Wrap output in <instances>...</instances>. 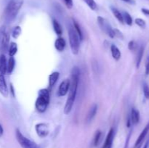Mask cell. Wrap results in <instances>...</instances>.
Listing matches in <instances>:
<instances>
[{
  "label": "cell",
  "mask_w": 149,
  "mask_h": 148,
  "mask_svg": "<svg viewBox=\"0 0 149 148\" xmlns=\"http://www.w3.org/2000/svg\"><path fill=\"white\" fill-rule=\"evenodd\" d=\"M10 91H11V94L13 97H15V91H14V88H13V84H10Z\"/></svg>",
  "instance_id": "36"
},
{
  "label": "cell",
  "mask_w": 149,
  "mask_h": 148,
  "mask_svg": "<svg viewBox=\"0 0 149 148\" xmlns=\"http://www.w3.org/2000/svg\"><path fill=\"white\" fill-rule=\"evenodd\" d=\"M102 131L100 130H97L96 131L95 134L94 136V140H93V143H94V146H97L99 145V144L101 142V139H102Z\"/></svg>",
  "instance_id": "25"
},
{
  "label": "cell",
  "mask_w": 149,
  "mask_h": 148,
  "mask_svg": "<svg viewBox=\"0 0 149 148\" xmlns=\"http://www.w3.org/2000/svg\"><path fill=\"white\" fill-rule=\"evenodd\" d=\"M15 136L19 145L22 148H39V146L36 142L26 138L17 129L15 130Z\"/></svg>",
  "instance_id": "5"
},
{
  "label": "cell",
  "mask_w": 149,
  "mask_h": 148,
  "mask_svg": "<svg viewBox=\"0 0 149 148\" xmlns=\"http://www.w3.org/2000/svg\"><path fill=\"white\" fill-rule=\"evenodd\" d=\"M148 131H149V122L148 123V124L146 126V127L144 128L143 130L142 131V132H141V134L139 135L138 139H137L136 142H135V148L138 147V146H141V145H142L144 139L146 138V135L148 134Z\"/></svg>",
  "instance_id": "12"
},
{
  "label": "cell",
  "mask_w": 149,
  "mask_h": 148,
  "mask_svg": "<svg viewBox=\"0 0 149 148\" xmlns=\"http://www.w3.org/2000/svg\"><path fill=\"white\" fill-rule=\"evenodd\" d=\"M15 65V59L14 57H10L7 62V73L8 74H11L13 72Z\"/></svg>",
  "instance_id": "20"
},
{
  "label": "cell",
  "mask_w": 149,
  "mask_h": 148,
  "mask_svg": "<svg viewBox=\"0 0 149 148\" xmlns=\"http://www.w3.org/2000/svg\"><path fill=\"white\" fill-rule=\"evenodd\" d=\"M68 39H69L71 52L74 55H78L80 47V39L74 28H73L71 26H70L68 28Z\"/></svg>",
  "instance_id": "4"
},
{
  "label": "cell",
  "mask_w": 149,
  "mask_h": 148,
  "mask_svg": "<svg viewBox=\"0 0 149 148\" xmlns=\"http://www.w3.org/2000/svg\"><path fill=\"white\" fill-rule=\"evenodd\" d=\"M17 52V44L15 42H10L8 48V54L10 57H14Z\"/></svg>",
  "instance_id": "22"
},
{
  "label": "cell",
  "mask_w": 149,
  "mask_h": 148,
  "mask_svg": "<svg viewBox=\"0 0 149 148\" xmlns=\"http://www.w3.org/2000/svg\"><path fill=\"white\" fill-rule=\"evenodd\" d=\"M10 46V34L7 32H4L1 37V50L2 52H7Z\"/></svg>",
  "instance_id": "11"
},
{
  "label": "cell",
  "mask_w": 149,
  "mask_h": 148,
  "mask_svg": "<svg viewBox=\"0 0 149 148\" xmlns=\"http://www.w3.org/2000/svg\"><path fill=\"white\" fill-rule=\"evenodd\" d=\"M64 3H65V6L67 7V8L71 9L74 6V3H73V0H63Z\"/></svg>",
  "instance_id": "34"
},
{
  "label": "cell",
  "mask_w": 149,
  "mask_h": 148,
  "mask_svg": "<svg viewBox=\"0 0 149 148\" xmlns=\"http://www.w3.org/2000/svg\"><path fill=\"white\" fill-rule=\"evenodd\" d=\"M141 146H138V147H136V148H141Z\"/></svg>",
  "instance_id": "39"
},
{
  "label": "cell",
  "mask_w": 149,
  "mask_h": 148,
  "mask_svg": "<svg viewBox=\"0 0 149 148\" xmlns=\"http://www.w3.org/2000/svg\"><path fill=\"white\" fill-rule=\"evenodd\" d=\"M137 48V44L135 41H130L128 43V49L131 51H135Z\"/></svg>",
  "instance_id": "31"
},
{
  "label": "cell",
  "mask_w": 149,
  "mask_h": 148,
  "mask_svg": "<svg viewBox=\"0 0 149 148\" xmlns=\"http://www.w3.org/2000/svg\"><path fill=\"white\" fill-rule=\"evenodd\" d=\"M35 130L38 136L41 138H45L49 134V126L47 123H39L35 126Z\"/></svg>",
  "instance_id": "7"
},
{
  "label": "cell",
  "mask_w": 149,
  "mask_h": 148,
  "mask_svg": "<svg viewBox=\"0 0 149 148\" xmlns=\"http://www.w3.org/2000/svg\"><path fill=\"white\" fill-rule=\"evenodd\" d=\"M97 111V105L96 104H94L90 109L89 110L88 113L87 115V118H86V122L87 123H90L93 120V119L94 118V117L95 116L96 113Z\"/></svg>",
  "instance_id": "16"
},
{
  "label": "cell",
  "mask_w": 149,
  "mask_h": 148,
  "mask_svg": "<svg viewBox=\"0 0 149 148\" xmlns=\"http://www.w3.org/2000/svg\"><path fill=\"white\" fill-rule=\"evenodd\" d=\"M122 15H123L124 23H125L127 25H128L130 26H132V23H133V20H132V17L130 15V13H128L127 12H124L122 13Z\"/></svg>",
  "instance_id": "24"
},
{
  "label": "cell",
  "mask_w": 149,
  "mask_h": 148,
  "mask_svg": "<svg viewBox=\"0 0 149 148\" xmlns=\"http://www.w3.org/2000/svg\"><path fill=\"white\" fill-rule=\"evenodd\" d=\"M79 69L77 67H74L71 71L70 88L68 90V98H67L66 102H65V107H64V113L65 115H68L71 113L73 106H74L76 97H77L79 82Z\"/></svg>",
  "instance_id": "1"
},
{
  "label": "cell",
  "mask_w": 149,
  "mask_h": 148,
  "mask_svg": "<svg viewBox=\"0 0 149 148\" xmlns=\"http://www.w3.org/2000/svg\"><path fill=\"white\" fill-rule=\"evenodd\" d=\"M143 89V94L144 96H145L146 99L149 100V86L148 84L144 83Z\"/></svg>",
  "instance_id": "30"
},
{
  "label": "cell",
  "mask_w": 149,
  "mask_h": 148,
  "mask_svg": "<svg viewBox=\"0 0 149 148\" xmlns=\"http://www.w3.org/2000/svg\"><path fill=\"white\" fill-rule=\"evenodd\" d=\"M113 138H114V130H113V128H111L109 131V133H108L106 140H105L104 145H103L102 148H112Z\"/></svg>",
  "instance_id": "9"
},
{
  "label": "cell",
  "mask_w": 149,
  "mask_h": 148,
  "mask_svg": "<svg viewBox=\"0 0 149 148\" xmlns=\"http://www.w3.org/2000/svg\"><path fill=\"white\" fill-rule=\"evenodd\" d=\"M50 101V94L47 89H42L38 92V97L35 103V107L39 113H45L47 109Z\"/></svg>",
  "instance_id": "2"
},
{
  "label": "cell",
  "mask_w": 149,
  "mask_h": 148,
  "mask_svg": "<svg viewBox=\"0 0 149 148\" xmlns=\"http://www.w3.org/2000/svg\"><path fill=\"white\" fill-rule=\"evenodd\" d=\"M3 133H4V129H3L2 126H1V125L0 124V137H1V136H2Z\"/></svg>",
  "instance_id": "37"
},
{
  "label": "cell",
  "mask_w": 149,
  "mask_h": 148,
  "mask_svg": "<svg viewBox=\"0 0 149 148\" xmlns=\"http://www.w3.org/2000/svg\"><path fill=\"white\" fill-rule=\"evenodd\" d=\"M145 73L146 75H149V56L146 57L145 64Z\"/></svg>",
  "instance_id": "33"
},
{
  "label": "cell",
  "mask_w": 149,
  "mask_h": 148,
  "mask_svg": "<svg viewBox=\"0 0 149 148\" xmlns=\"http://www.w3.org/2000/svg\"><path fill=\"white\" fill-rule=\"evenodd\" d=\"M59 77H60L59 72L55 71V72L52 73L49 75V86L52 87L53 86H55V84L57 83Z\"/></svg>",
  "instance_id": "18"
},
{
  "label": "cell",
  "mask_w": 149,
  "mask_h": 148,
  "mask_svg": "<svg viewBox=\"0 0 149 148\" xmlns=\"http://www.w3.org/2000/svg\"><path fill=\"white\" fill-rule=\"evenodd\" d=\"M0 93L5 98H7L9 95L8 87L4 78V75H0Z\"/></svg>",
  "instance_id": "10"
},
{
  "label": "cell",
  "mask_w": 149,
  "mask_h": 148,
  "mask_svg": "<svg viewBox=\"0 0 149 148\" xmlns=\"http://www.w3.org/2000/svg\"><path fill=\"white\" fill-rule=\"evenodd\" d=\"M84 1L92 10H95L97 9V6L95 0H84Z\"/></svg>",
  "instance_id": "28"
},
{
  "label": "cell",
  "mask_w": 149,
  "mask_h": 148,
  "mask_svg": "<svg viewBox=\"0 0 149 148\" xmlns=\"http://www.w3.org/2000/svg\"><path fill=\"white\" fill-rule=\"evenodd\" d=\"M97 23H98L99 26L101 28V30H103L104 33H106L109 37L111 38H115L114 37V32H113V28L111 27V26L110 25V23H109L106 19L103 18V17L98 16L97 18Z\"/></svg>",
  "instance_id": "6"
},
{
  "label": "cell",
  "mask_w": 149,
  "mask_h": 148,
  "mask_svg": "<svg viewBox=\"0 0 149 148\" xmlns=\"http://www.w3.org/2000/svg\"><path fill=\"white\" fill-rule=\"evenodd\" d=\"M143 54H144V46H141L140 47V49H138V55H137V58H136V68H139L140 65L141 63V61H142L143 57Z\"/></svg>",
  "instance_id": "23"
},
{
  "label": "cell",
  "mask_w": 149,
  "mask_h": 148,
  "mask_svg": "<svg viewBox=\"0 0 149 148\" xmlns=\"http://www.w3.org/2000/svg\"><path fill=\"white\" fill-rule=\"evenodd\" d=\"M122 1H123L124 2L129 3V4H133L134 3L133 0H122Z\"/></svg>",
  "instance_id": "38"
},
{
  "label": "cell",
  "mask_w": 149,
  "mask_h": 148,
  "mask_svg": "<svg viewBox=\"0 0 149 148\" xmlns=\"http://www.w3.org/2000/svg\"><path fill=\"white\" fill-rule=\"evenodd\" d=\"M65 46H66V42L65 39L62 37H59L55 40V48L58 52H61L65 49Z\"/></svg>",
  "instance_id": "14"
},
{
  "label": "cell",
  "mask_w": 149,
  "mask_h": 148,
  "mask_svg": "<svg viewBox=\"0 0 149 148\" xmlns=\"http://www.w3.org/2000/svg\"><path fill=\"white\" fill-rule=\"evenodd\" d=\"M7 62L6 57L4 54L0 55V75H4L7 73Z\"/></svg>",
  "instance_id": "15"
},
{
  "label": "cell",
  "mask_w": 149,
  "mask_h": 148,
  "mask_svg": "<svg viewBox=\"0 0 149 148\" xmlns=\"http://www.w3.org/2000/svg\"><path fill=\"white\" fill-rule=\"evenodd\" d=\"M70 88V80L65 79L61 83L58 88V94L60 97H63L65 96L68 92V90Z\"/></svg>",
  "instance_id": "8"
},
{
  "label": "cell",
  "mask_w": 149,
  "mask_h": 148,
  "mask_svg": "<svg viewBox=\"0 0 149 148\" xmlns=\"http://www.w3.org/2000/svg\"><path fill=\"white\" fill-rule=\"evenodd\" d=\"M141 12H143V14H144L145 15L149 16V10L146 8H142L141 9Z\"/></svg>",
  "instance_id": "35"
},
{
  "label": "cell",
  "mask_w": 149,
  "mask_h": 148,
  "mask_svg": "<svg viewBox=\"0 0 149 148\" xmlns=\"http://www.w3.org/2000/svg\"><path fill=\"white\" fill-rule=\"evenodd\" d=\"M113 32H114V37L119 38V39H124L123 34H122V33L119 30L115 28L113 29Z\"/></svg>",
  "instance_id": "32"
},
{
  "label": "cell",
  "mask_w": 149,
  "mask_h": 148,
  "mask_svg": "<svg viewBox=\"0 0 149 148\" xmlns=\"http://www.w3.org/2000/svg\"><path fill=\"white\" fill-rule=\"evenodd\" d=\"M21 33H22L21 28H20L19 26H17L13 28V31H12V36H13V39H17V38L20 36Z\"/></svg>",
  "instance_id": "27"
},
{
  "label": "cell",
  "mask_w": 149,
  "mask_h": 148,
  "mask_svg": "<svg viewBox=\"0 0 149 148\" xmlns=\"http://www.w3.org/2000/svg\"><path fill=\"white\" fill-rule=\"evenodd\" d=\"M23 0H10L4 10L6 20L8 21L14 20L23 6Z\"/></svg>",
  "instance_id": "3"
},
{
  "label": "cell",
  "mask_w": 149,
  "mask_h": 148,
  "mask_svg": "<svg viewBox=\"0 0 149 148\" xmlns=\"http://www.w3.org/2000/svg\"><path fill=\"white\" fill-rule=\"evenodd\" d=\"M52 26H53L54 31L55 32L58 36H61L63 33V29L62 27H61V24L58 23V21L55 19H52Z\"/></svg>",
  "instance_id": "21"
},
{
  "label": "cell",
  "mask_w": 149,
  "mask_h": 148,
  "mask_svg": "<svg viewBox=\"0 0 149 148\" xmlns=\"http://www.w3.org/2000/svg\"><path fill=\"white\" fill-rule=\"evenodd\" d=\"M141 115H140V112L136 108H132L130 113V121L131 123L133 125H136L139 123Z\"/></svg>",
  "instance_id": "13"
},
{
  "label": "cell",
  "mask_w": 149,
  "mask_h": 148,
  "mask_svg": "<svg viewBox=\"0 0 149 148\" xmlns=\"http://www.w3.org/2000/svg\"><path fill=\"white\" fill-rule=\"evenodd\" d=\"M111 12L113 15H114V17L118 20V21L120 23H122V24H124L125 23H124V18L123 15H122V13L118 9L115 8L113 7H111Z\"/></svg>",
  "instance_id": "19"
},
{
  "label": "cell",
  "mask_w": 149,
  "mask_h": 148,
  "mask_svg": "<svg viewBox=\"0 0 149 148\" xmlns=\"http://www.w3.org/2000/svg\"><path fill=\"white\" fill-rule=\"evenodd\" d=\"M135 23L137 26H138L141 28H145L146 27V23L142 18H136L135 20Z\"/></svg>",
  "instance_id": "29"
},
{
  "label": "cell",
  "mask_w": 149,
  "mask_h": 148,
  "mask_svg": "<svg viewBox=\"0 0 149 148\" xmlns=\"http://www.w3.org/2000/svg\"><path fill=\"white\" fill-rule=\"evenodd\" d=\"M111 52L112 57H113V58L115 60L118 61L120 59L121 57H122V53H121L119 49L116 45L112 44L111 46Z\"/></svg>",
  "instance_id": "17"
},
{
  "label": "cell",
  "mask_w": 149,
  "mask_h": 148,
  "mask_svg": "<svg viewBox=\"0 0 149 148\" xmlns=\"http://www.w3.org/2000/svg\"><path fill=\"white\" fill-rule=\"evenodd\" d=\"M73 21H74V29H75L76 32H77V33L78 34L80 41H82L83 40V33H82V30H81V28H80V26L79 25V23H77L75 20H73Z\"/></svg>",
  "instance_id": "26"
}]
</instances>
